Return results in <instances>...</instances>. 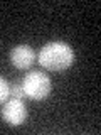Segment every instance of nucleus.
Wrapping results in <instances>:
<instances>
[{
  "label": "nucleus",
  "instance_id": "f257e3e1",
  "mask_svg": "<svg viewBox=\"0 0 101 135\" xmlns=\"http://www.w3.org/2000/svg\"><path fill=\"white\" fill-rule=\"evenodd\" d=\"M74 61V52L69 44L62 41L47 42L39 52V64L49 71L67 69Z\"/></svg>",
  "mask_w": 101,
  "mask_h": 135
},
{
  "label": "nucleus",
  "instance_id": "f03ea898",
  "mask_svg": "<svg viewBox=\"0 0 101 135\" xmlns=\"http://www.w3.org/2000/svg\"><path fill=\"white\" fill-rule=\"evenodd\" d=\"M50 79L49 76L42 71H31L24 76L22 79V90H24V95L31 100H46L50 93Z\"/></svg>",
  "mask_w": 101,
  "mask_h": 135
},
{
  "label": "nucleus",
  "instance_id": "7ed1b4c3",
  "mask_svg": "<svg viewBox=\"0 0 101 135\" xmlns=\"http://www.w3.org/2000/svg\"><path fill=\"white\" fill-rule=\"evenodd\" d=\"M2 118L12 127L22 125L27 118V108H25L24 101L17 98H8L2 107Z\"/></svg>",
  "mask_w": 101,
  "mask_h": 135
},
{
  "label": "nucleus",
  "instance_id": "20e7f679",
  "mask_svg": "<svg viewBox=\"0 0 101 135\" xmlns=\"http://www.w3.org/2000/svg\"><path fill=\"white\" fill-rule=\"evenodd\" d=\"M36 59V52L31 46L27 44H19L10 51V62L17 69H27Z\"/></svg>",
  "mask_w": 101,
  "mask_h": 135
},
{
  "label": "nucleus",
  "instance_id": "39448f33",
  "mask_svg": "<svg viewBox=\"0 0 101 135\" xmlns=\"http://www.w3.org/2000/svg\"><path fill=\"white\" fill-rule=\"evenodd\" d=\"M8 96L10 98H17V100H24V90H22V84L14 83V84H8Z\"/></svg>",
  "mask_w": 101,
  "mask_h": 135
},
{
  "label": "nucleus",
  "instance_id": "423d86ee",
  "mask_svg": "<svg viewBox=\"0 0 101 135\" xmlns=\"http://www.w3.org/2000/svg\"><path fill=\"white\" fill-rule=\"evenodd\" d=\"M8 98V83L0 76V103Z\"/></svg>",
  "mask_w": 101,
  "mask_h": 135
}]
</instances>
